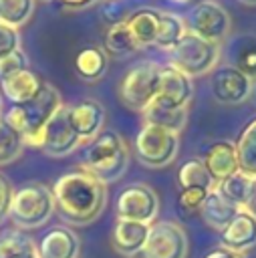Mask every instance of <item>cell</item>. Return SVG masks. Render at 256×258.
<instances>
[{
	"label": "cell",
	"instance_id": "obj_41",
	"mask_svg": "<svg viewBox=\"0 0 256 258\" xmlns=\"http://www.w3.org/2000/svg\"><path fill=\"white\" fill-rule=\"evenodd\" d=\"M250 97H252L254 103H256V81H252V93H250Z\"/></svg>",
	"mask_w": 256,
	"mask_h": 258
},
{
	"label": "cell",
	"instance_id": "obj_3",
	"mask_svg": "<svg viewBox=\"0 0 256 258\" xmlns=\"http://www.w3.org/2000/svg\"><path fill=\"white\" fill-rule=\"evenodd\" d=\"M54 198L44 183H26L12 194L8 218L18 230H36L44 226L54 214Z\"/></svg>",
	"mask_w": 256,
	"mask_h": 258
},
{
	"label": "cell",
	"instance_id": "obj_17",
	"mask_svg": "<svg viewBox=\"0 0 256 258\" xmlns=\"http://www.w3.org/2000/svg\"><path fill=\"white\" fill-rule=\"evenodd\" d=\"M204 165L210 171L212 179L218 183L226 177H230L232 173L240 171V163H238V151H236V143L228 141V139H220L214 141L210 145V149L204 155Z\"/></svg>",
	"mask_w": 256,
	"mask_h": 258
},
{
	"label": "cell",
	"instance_id": "obj_19",
	"mask_svg": "<svg viewBox=\"0 0 256 258\" xmlns=\"http://www.w3.org/2000/svg\"><path fill=\"white\" fill-rule=\"evenodd\" d=\"M42 85H44V81L32 69H24L6 79H0V91L12 105L28 103L30 99H34L40 93Z\"/></svg>",
	"mask_w": 256,
	"mask_h": 258
},
{
	"label": "cell",
	"instance_id": "obj_23",
	"mask_svg": "<svg viewBox=\"0 0 256 258\" xmlns=\"http://www.w3.org/2000/svg\"><path fill=\"white\" fill-rule=\"evenodd\" d=\"M157 16H159V10H153V8H139L127 16L125 26L139 48L153 46V40L157 34Z\"/></svg>",
	"mask_w": 256,
	"mask_h": 258
},
{
	"label": "cell",
	"instance_id": "obj_40",
	"mask_svg": "<svg viewBox=\"0 0 256 258\" xmlns=\"http://www.w3.org/2000/svg\"><path fill=\"white\" fill-rule=\"evenodd\" d=\"M244 208L256 216V179L252 181V189H250V196H248V202H246Z\"/></svg>",
	"mask_w": 256,
	"mask_h": 258
},
{
	"label": "cell",
	"instance_id": "obj_20",
	"mask_svg": "<svg viewBox=\"0 0 256 258\" xmlns=\"http://www.w3.org/2000/svg\"><path fill=\"white\" fill-rule=\"evenodd\" d=\"M238 206H234L232 202H228L216 187L214 189H210L208 191V196H206V200H204V204H202V208H200V216H202V220L212 228V230H216V232H222L232 220H234V216L238 214Z\"/></svg>",
	"mask_w": 256,
	"mask_h": 258
},
{
	"label": "cell",
	"instance_id": "obj_10",
	"mask_svg": "<svg viewBox=\"0 0 256 258\" xmlns=\"http://www.w3.org/2000/svg\"><path fill=\"white\" fill-rule=\"evenodd\" d=\"M117 218L141 224H153L159 212V198L147 183H131L117 196Z\"/></svg>",
	"mask_w": 256,
	"mask_h": 258
},
{
	"label": "cell",
	"instance_id": "obj_22",
	"mask_svg": "<svg viewBox=\"0 0 256 258\" xmlns=\"http://www.w3.org/2000/svg\"><path fill=\"white\" fill-rule=\"evenodd\" d=\"M232 67L244 73L248 79L256 81V34H238L230 40L228 50Z\"/></svg>",
	"mask_w": 256,
	"mask_h": 258
},
{
	"label": "cell",
	"instance_id": "obj_18",
	"mask_svg": "<svg viewBox=\"0 0 256 258\" xmlns=\"http://www.w3.org/2000/svg\"><path fill=\"white\" fill-rule=\"evenodd\" d=\"M149 226L151 224H141V222L117 218V222L113 226V232H111L113 250L117 254H121V256L135 258L139 254V250L143 248L145 240H147Z\"/></svg>",
	"mask_w": 256,
	"mask_h": 258
},
{
	"label": "cell",
	"instance_id": "obj_21",
	"mask_svg": "<svg viewBox=\"0 0 256 258\" xmlns=\"http://www.w3.org/2000/svg\"><path fill=\"white\" fill-rule=\"evenodd\" d=\"M143 123H151V125H159L163 129H169L173 133H179L181 129H185L187 125V107L183 109H175L169 107L165 103H161L159 99H153L145 109H143Z\"/></svg>",
	"mask_w": 256,
	"mask_h": 258
},
{
	"label": "cell",
	"instance_id": "obj_30",
	"mask_svg": "<svg viewBox=\"0 0 256 258\" xmlns=\"http://www.w3.org/2000/svg\"><path fill=\"white\" fill-rule=\"evenodd\" d=\"M139 46L135 44L131 32L127 30L125 22L121 24H115V26H109L107 34H105V52L111 54V56H117V58H125L133 52H137Z\"/></svg>",
	"mask_w": 256,
	"mask_h": 258
},
{
	"label": "cell",
	"instance_id": "obj_35",
	"mask_svg": "<svg viewBox=\"0 0 256 258\" xmlns=\"http://www.w3.org/2000/svg\"><path fill=\"white\" fill-rule=\"evenodd\" d=\"M206 196H208V189H202V187L179 189L177 206H179L181 212H200V208H202Z\"/></svg>",
	"mask_w": 256,
	"mask_h": 258
},
{
	"label": "cell",
	"instance_id": "obj_8",
	"mask_svg": "<svg viewBox=\"0 0 256 258\" xmlns=\"http://www.w3.org/2000/svg\"><path fill=\"white\" fill-rule=\"evenodd\" d=\"M20 107H22V113H24V119H26V129H24V135H22L24 147L40 149L44 127L52 119V115L62 107V97L52 85L44 83L40 93L34 99H30L28 103L20 105Z\"/></svg>",
	"mask_w": 256,
	"mask_h": 258
},
{
	"label": "cell",
	"instance_id": "obj_31",
	"mask_svg": "<svg viewBox=\"0 0 256 258\" xmlns=\"http://www.w3.org/2000/svg\"><path fill=\"white\" fill-rule=\"evenodd\" d=\"M36 0H0V22L20 28L34 14Z\"/></svg>",
	"mask_w": 256,
	"mask_h": 258
},
{
	"label": "cell",
	"instance_id": "obj_25",
	"mask_svg": "<svg viewBox=\"0 0 256 258\" xmlns=\"http://www.w3.org/2000/svg\"><path fill=\"white\" fill-rule=\"evenodd\" d=\"M185 32H187V28H185L183 16H179L175 12H165V10L161 12L159 10V16H157V34H155L153 46L159 48V50L169 52L179 42V38Z\"/></svg>",
	"mask_w": 256,
	"mask_h": 258
},
{
	"label": "cell",
	"instance_id": "obj_33",
	"mask_svg": "<svg viewBox=\"0 0 256 258\" xmlns=\"http://www.w3.org/2000/svg\"><path fill=\"white\" fill-rule=\"evenodd\" d=\"M129 14H131V10L125 4V0H105V2H101V18L109 26L125 22Z\"/></svg>",
	"mask_w": 256,
	"mask_h": 258
},
{
	"label": "cell",
	"instance_id": "obj_14",
	"mask_svg": "<svg viewBox=\"0 0 256 258\" xmlns=\"http://www.w3.org/2000/svg\"><path fill=\"white\" fill-rule=\"evenodd\" d=\"M220 246L238 256L250 252L256 246V216L240 208L234 220L220 232Z\"/></svg>",
	"mask_w": 256,
	"mask_h": 258
},
{
	"label": "cell",
	"instance_id": "obj_28",
	"mask_svg": "<svg viewBox=\"0 0 256 258\" xmlns=\"http://www.w3.org/2000/svg\"><path fill=\"white\" fill-rule=\"evenodd\" d=\"M177 185H179V189L202 187V189L210 191V189L216 187V181L212 179V175L206 169L204 161L194 157V159H187L185 163L179 165V169H177Z\"/></svg>",
	"mask_w": 256,
	"mask_h": 258
},
{
	"label": "cell",
	"instance_id": "obj_15",
	"mask_svg": "<svg viewBox=\"0 0 256 258\" xmlns=\"http://www.w3.org/2000/svg\"><path fill=\"white\" fill-rule=\"evenodd\" d=\"M69 121L83 143H89L105 127V107L95 99H83L69 105Z\"/></svg>",
	"mask_w": 256,
	"mask_h": 258
},
{
	"label": "cell",
	"instance_id": "obj_34",
	"mask_svg": "<svg viewBox=\"0 0 256 258\" xmlns=\"http://www.w3.org/2000/svg\"><path fill=\"white\" fill-rule=\"evenodd\" d=\"M28 69V56L22 48H16L12 52H8L6 56L0 58V79H6L18 71Z\"/></svg>",
	"mask_w": 256,
	"mask_h": 258
},
{
	"label": "cell",
	"instance_id": "obj_26",
	"mask_svg": "<svg viewBox=\"0 0 256 258\" xmlns=\"http://www.w3.org/2000/svg\"><path fill=\"white\" fill-rule=\"evenodd\" d=\"M236 151L240 171L256 179V117L250 123H246V127L240 131L236 139Z\"/></svg>",
	"mask_w": 256,
	"mask_h": 258
},
{
	"label": "cell",
	"instance_id": "obj_29",
	"mask_svg": "<svg viewBox=\"0 0 256 258\" xmlns=\"http://www.w3.org/2000/svg\"><path fill=\"white\" fill-rule=\"evenodd\" d=\"M252 181H254V179L248 177L246 173L236 171V173H232L230 177L218 181V183H216V189H218L228 202H232L234 206L244 208L246 202H248L250 189H252Z\"/></svg>",
	"mask_w": 256,
	"mask_h": 258
},
{
	"label": "cell",
	"instance_id": "obj_38",
	"mask_svg": "<svg viewBox=\"0 0 256 258\" xmlns=\"http://www.w3.org/2000/svg\"><path fill=\"white\" fill-rule=\"evenodd\" d=\"M56 2H60V4H62V6H67V8L81 10V8H87V6L95 4L97 0H56Z\"/></svg>",
	"mask_w": 256,
	"mask_h": 258
},
{
	"label": "cell",
	"instance_id": "obj_6",
	"mask_svg": "<svg viewBox=\"0 0 256 258\" xmlns=\"http://www.w3.org/2000/svg\"><path fill=\"white\" fill-rule=\"evenodd\" d=\"M185 28L187 32L208 40V42H214V44H224V40L230 38V32H232V20H230V14L228 10L216 2V0H200L196 2L185 18Z\"/></svg>",
	"mask_w": 256,
	"mask_h": 258
},
{
	"label": "cell",
	"instance_id": "obj_24",
	"mask_svg": "<svg viewBox=\"0 0 256 258\" xmlns=\"http://www.w3.org/2000/svg\"><path fill=\"white\" fill-rule=\"evenodd\" d=\"M107 64H109V54L105 52L103 46H95V44L83 46L75 56V71L87 83L99 81L107 73Z\"/></svg>",
	"mask_w": 256,
	"mask_h": 258
},
{
	"label": "cell",
	"instance_id": "obj_36",
	"mask_svg": "<svg viewBox=\"0 0 256 258\" xmlns=\"http://www.w3.org/2000/svg\"><path fill=\"white\" fill-rule=\"evenodd\" d=\"M20 48V32L14 26H8L0 22V58L6 56L8 52Z\"/></svg>",
	"mask_w": 256,
	"mask_h": 258
},
{
	"label": "cell",
	"instance_id": "obj_7",
	"mask_svg": "<svg viewBox=\"0 0 256 258\" xmlns=\"http://www.w3.org/2000/svg\"><path fill=\"white\" fill-rule=\"evenodd\" d=\"M159 81V64L153 60H141L131 67L119 85V99L131 111L143 113V109L155 99Z\"/></svg>",
	"mask_w": 256,
	"mask_h": 258
},
{
	"label": "cell",
	"instance_id": "obj_13",
	"mask_svg": "<svg viewBox=\"0 0 256 258\" xmlns=\"http://www.w3.org/2000/svg\"><path fill=\"white\" fill-rule=\"evenodd\" d=\"M194 97V81L183 75L181 71L173 69L171 64H159V81H157V95L161 103L183 109L189 105Z\"/></svg>",
	"mask_w": 256,
	"mask_h": 258
},
{
	"label": "cell",
	"instance_id": "obj_4",
	"mask_svg": "<svg viewBox=\"0 0 256 258\" xmlns=\"http://www.w3.org/2000/svg\"><path fill=\"white\" fill-rule=\"evenodd\" d=\"M169 62L173 69L181 71L189 79L202 77L218 67V60L222 56V46L208 42L191 32H185L179 42L167 52Z\"/></svg>",
	"mask_w": 256,
	"mask_h": 258
},
{
	"label": "cell",
	"instance_id": "obj_16",
	"mask_svg": "<svg viewBox=\"0 0 256 258\" xmlns=\"http://www.w3.org/2000/svg\"><path fill=\"white\" fill-rule=\"evenodd\" d=\"M36 252L38 258H79L81 240L71 228L54 226L36 244Z\"/></svg>",
	"mask_w": 256,
	"mask_h": 258
},
{
	"label": "cell",
	"instance_id": "obj_9",
	"mask_svg": "<svg viewBox=\"0 0 256 258\" xmlns=\"http://www.w3.org/2000/svg\"><path fill=\"white\" fill-rule=\"evenodd\" d=\"M187 234L171 220L153 222L147 240L135 258H187Z\"/></svg>",
	"mask_w": 256,
	"mask_h": 258
},
{
	"label": "cell",
	"instance_id": "obj_27",
	"mask_svg": "<svg viewBox=\"0 0 256 258\" xmlns=\"http://www.w3.org/2000/svg\"><path fill=\"white\" fill-rule=\"evenodd\" d=\"M0 258H38L36 244L22 230H8L0 236Z\"/></svg>",
	"mask_w": 256,
	"mask_h": 258
},
{
	"label": "cell",
	"instance_id": "obj_2",
	"mask_svg": "<svg viewBox=\"0 0 256 258\" xmlns=\"http://www.w3.org/2000/svg\"><path fill=\"white\" fill-rule=\"evenodd\" d=\"M127 165H129V147L117 131L103 129L97 137H93L87 143L83 155V169L95 175L105 185L117 181L127 171Z\"/></svg>",
	"mask_w": 256,
	"mask_h": 258
},
{
	"label": "cell",
	"instance_id": "obj_45",
	"mask_svg": "<svg viewBox=\"0 0 256 258\" xmlns=\"http://www.w3.org/2000/svg\"><path fill=\"white\" fill-rule=\"evenodd\" d=\"M44 2H48V0H44Z\"/></svg>",
	"mask_w": 256,
	"mask_h": 258
},
{
	"label": "cell",
	"instance_id": "obj_37",
	"mask_svg": "<svg viewBox=\"0 0 256 258\" xmlns=\"http://www.w3.org/2000/svg\"><path fill=\"white\" fill-rule=\"evenodd\" d=\"M12 185L8 183V179L4 175H0V222H4L8 218V210H10V202H12Z\"/></svg>",
	"mask_w": 256,
	"mask_h": 258
},
{
	"label": "cell",
	"instance_id": "obj_43",
	"mask_svg": "<svg viewBox=\"0 0 256 258\" xmlns=\"http://www.w3.org/2000/svg\"><path fill=\"white\" fill-rule=\"evenodd\" d=\"M171 2H175V4H187V2H191V0H171Z\"/></svg>",
	"mask_w": 256,
	"mask_h": 258
},
{
	"label": "cell",
	"instance_id": "obj_12",
	"mask_svg": "<svg viewBox=\"0 0 256 258\" xmlns=\"http://www.w3.org/2000/svg\"><path fill=\"white\" fill-rule=\"evenodd\" d=\"M81 143H83L81 137L77 135V131L69 121V105H62L44 127L40 149L50 157H67Z\"/></svg>",
	"mask_w": 256,
	"mask_h": 258
},
{
	"label": "cell",
	"instance_id": "obj_39",
	"mask_svg": "<svg viewBox=\"0 0 256 258\" xmlns=\"http://www.w3.org/2000/svg\"><path fill=\"white\" fill-rule=\"evenodd\" d=\"M204 258H240V256L234 254V252H230V250H226V248H222V246H218L212 252H208Z\"/></svg>",
	"mask_w": 256,
	"mask_h": 258
},
{
	"label": "cell",
	"instance_id": "obj_44",
	"mask_svg": "<svg viewBox=\"0 0 256 258\" xmlns=\"http://www.w3.org/2000/svg\"><path fill=\"white\" fill-rule=\"evenodd\" d=\"M101 2H105V0H101Z\"/></svg>",
	"mask_w": 256,
	"mask_h": 258
},
{
	"label": "cell",
	"instance_id": "obj_32",
	"mask_svg": "<svg viewBox=\"0 0 256 258\" xmlns=\"http://www.w3.org/2000/svg\"><path fill=\"white\" fill-rule=\"evenodd\" d=\"M24 151L22 135L16 133L2 117H0V165L16 161Z\"/></svg>",
	"mask_w": 256,
	"mask_h": 258
},
{
	"label": "cell",
	"instance_id": "obj_11",
	"mask_svg": "<svg viewBox=\"0 0 256 258\" xmlns=\"http://www.w3.org/2000/svg\"><path fill=\"white\" fill-rule=\"evenodd\" d=\"M212 95L222 105H240L250 99L252 93V79L240 73L232 64H220L212 73L210 81Z\"/></svg>",
	"mask_w": 256,
	"mask_h": 258
},
{
	"label": "cell",
	"instance_id": "obj_42",
	"mask_svg": "<svg viewBox=\"0 0 256 258\" xmlns=\"http://www.w3.org/2000/svg\"><path fill=\"white\" fill-rule=\"evenodd\" d=\"M240 4H246V6H256V0H238Z\"/></svg>",
	"mask_w": 256,
	"mask_h": 258
},
{
	"label": "cell",
	"instance_id": "obj_5",
	"mask_svg": "<svg viewBox=\"0 0 256 258\" xmlns=\"http://www.w3.org/2000/svg\"><path fill=\"white\" fill-rule=\"evenodd\" d=\"M179 151V133L163 129L159 125L143 123L135 137V155L137 159L151 169L169 165Z\"/></svg>",
	"mask_w": 256,
	"mask_h": 258
},
{
	"label": "cell",
	"instance_id": "obj_1",
	"mask_svg": "<svg viewBox=\"0 0 256 258\" xmlns=\"http://www.w3.org/2000/svg\"><path fill=\"white\" fill-rule=\"evenodd\" d=\"M50 191L56 212L73 226L95 222L107 206V185L83 167L62 173Z\"/></svg>",
	"mask_w": 256,
	"mask_h": 258
}]
</instances>
